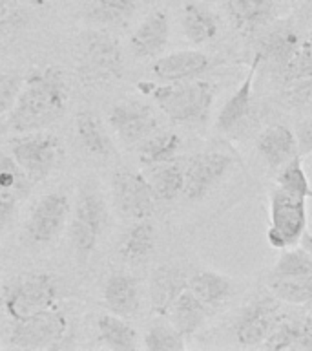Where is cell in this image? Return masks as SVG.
Returning <instances> with one entry per match:
<instances>
[{
  "mask_svg": "<svg viewBox=\"0 0 312 351\" xmlns=\"http://www.w3.org/2000/svg\"><path fill=\"white\" fill-rule=\"evenodd\" d=\"M68 106V86L59 66L33 70L24 79L21 95L5 117V130L15 134L40 132L59 121Z\"/></svg>",
  "mask_w": 312,
  "mask_h": 351,
  "instance_id": "6da1fadb",
  "label": "cell"
},
{
  "mask_svg": "<svg viewBox=\"0 0 312 351\" xmlns=\"http://www.w3.org/2000/svg\"><path fill=\"white\" fill-rule=\"evenodd\" d=\"M137 90L152 99L159 110L177 125L203 123L210 114L216 99V84L201 79L164 82V84L141 81L137 82Z\"/></svg>",
  "mask_w": 312,
  "mask_h": 351,
  "instance_id": "7a4b0ae2",
  "label": "cell"
},
{
  "mask_svg": "<svg viewBox=\"0 0 312 351\" xmlns=\"http://www.w3.org/2000/svg\"><path fill=\"white\" fill-rule=\"evenodd\" d=\"M125 59L119 40L108 32H84L77 43V73L88 84L120 79Z\"/></svg>",
  "mask_w": 312,
  "mask_h": 351,
  "instance_id": "3957f363",
  "label": "cell"
},
{
  "mask_svg": "<svg viewBox=\"0 0 312 351\" xmlns=\"http://www.w3.org/2000/svg\"><path fill=\"white\" fill-rule=\"evenodd\" d=\"M2 302L13 320H24L57 307V282L48 273L22 274L5 285Z\"/></svg>",
  "mask_w": 312,
  "mask_h": 351,
  "instance_id": "277c9868",
  "label": "cell"
},
{
  "mask_svg": "<svg viewBox=\"0 0 312 351\" xmlns=\"http://www.w3.org/2000/svg\"><path fill=\"white\" fill-rule=\"evenodd\" d=\"M270 225L267 229L268 245L276 251H285L298 245L307 230V199L292 196L276 186L268 197Z\"/></svg>",
  "mask_w": 312,
  "mask_h": 351,
  "instance_id": "5b68a950",
  "label": "cell"
},
{
  "mask_svg": "<svg viewBox=\"0 0 312 351\" xmlns=\"http://www.w3.org/2000/svg\"><path fill=\"white\" fill-rule=\"evenodd\" d=\"M106 223V205L95 189L82 186L75 197L73 213H71V243L75 249L79 262H88L92 252L97 247Z\"/></svg>",
  "mask_w": 312,
  "mask_h": 351,
  "instance_id": "8992f818",
  "label": "cell"
},
{
  "mask_svg": "<svg viewBox=\"0 0 312 351\" xmlns=\"http://www.w3.org/2000/svg\"><path fill=\"white\" fill-rule=\"evenodd\" d=\"M60 154L62 147L59 137L48 132L18 134L15 139H11V158L33 183L46 180L53 172L59 165Z\"/></svg>",
  "mask_w": 312,
  "mask_h": 351,
  "instance_id": "52a82bcc",
  "label": "cell"
},
{
  "mask_svg": "<svg viewBox=\"0 0 312 351\" xmlns=\"http://www.w3.org/2000/svg\"><path fill=\"white\" fill-rule=\"evenodd\" d=\"M68 320L64 313L51 307L24 320H15L8 342L16 350H51L64 339Z\"/></svg>",
  "mask_w": 312,
  "mask_h": 351,
  "instance_id": "ba28073f",
  "label": "cell"
},
{
  "mask_svg": "<svg viewBox=\"0 0 312 351\" xmlns=\"http://www.w3.org/2000/svg\"><path fill=\"white\" fill-rule=\"evenodd\" d=\"M234 158L223 150H207L188 159L185 165L183 196L188 202H201L229 176Z\"/></svg>",
  "mask_w": 312,
  "mask_h": 351,
  "instance_id": "9c48e42d",
  "label": "cell"
},
{
  "mask_svg": "<svg viewBox=\"0 0 312 351\" xmlns=\"http://www.w3.org/2000/svg\"><path fill=\"white\" fill-rule=\"evenodd\" d=\"M283 311L279 307V300L270 295H257L252 298L234 324V337L245 348H261V344L272 333L276 324L279 322Z\"/></svg>",
  "mask_w": 312,
  "mask_h": 351,
  "instance_id": "30bf717a",
  "label": "cell"
},
{
  "mask_svg": "<svg viewBox=\"0 0 312 351\" xmlns=\"http://www.w3.org/2000/svg\"><path fill=\"white\" fill-rule=\"evenodd\" d=\"M114 203L125 218L133 221L150 218L155 210V196L146 176L133 170H117L112 178Z\"/></svg>",
  "mask_w": 312,
  "mask_h": 351,
  "instance_id": "8fae6325",
  "label": "cell"
},
{
  "mask_svg": "<svg viewBox=\"0 0 312 351\" xmlns=\"http://www.w3.org/2000/svg\"><path fill=\"white\" fill-rule=\"evenodd\" d=\"M71 213L64 192H49L35 203L26 223L27 240L35 245H48L60 236Z\"/></svg>",
  "mask_w": 312,
  "mask_h": 351,
  "instance_id": "7c38bea8",
  "label": "cell"
},
{
  "mask_svg": "<svg viewBox=\"0 0 312 351\" xmlns=\"http://www.w3.org/2000/svg\"><path fill=\"white\" fill-rule=\"evenodd\" d=\"M108 123L119 141L128 147L139 145L159 128L155 110L141 101H122L114 104L108 112Z\"/></svg>",
  "mask_w": 312,
  "mask_h": 351,
  "instance_id": "4fadbf2b",
  "label": "cell"
},
{
  "mask_svg": "<svg viewBox=\"0 0 312 351\" xmlns=\"http://www.w3.org/2000/svg\"><path fill=\"white\" fill-rule=\"evenodd\" d=\"M212 68V60L199 49H179L153 60L152 71L159 81L177 82L197 79Z\"/></svg>",
  "mask_w": 312,
  "mask_h": 351,
  "instance_id": "5bb4252c",
  "label": "cell"
},
{
  "mask_svg": "<svg viewBox=\"0 0 312 351\" xmlns=\"http://www.w3.org/2000/svg\"><path fill=\"white\" fill-rule=\"evenodd\" d=\"M186 287H188V274L185 269L172 263L159 265L150 276V285H148L153 315L166 317L172 304Z\"/></svg>",
  "mask_w": 312,
  "mask_h": 351,
  "instance_id": "9a60e30c",
  "label": "cell"
},
{
  "mask_svg": "<svg viewBox=\"0 0 312 351\" xmlns=\"http://www.w3.org/2000/svg\"><path fill=\"white\" fill-rule=\"evenodd\" d=\"M261 348L270 351L312 350V317L283 313Z\"/></svg>",
  "mask_w": 312,
  "mask_h": 351,
  "instance_id": "2e32d148",
  "label": "cell"
},
{
  "mask_svg": "<svg viewBox=\"0 0 312 351\" xmlns=\"http://www.w3.org/2000/svg\"><path fill=\"white\" fill-rule=\"evenodd\" d=\"M170 40V19L163 10L152 11L130 35V49L137 59L161 55Z\"/></svg>",
  "mask_w": 312,
  "mask_h": 351,
  "instance_id": "e0dca14e",
  "label": "cell"
},
{
  "mask_svg": "<svg viewBox=\"0 0 312 351\" xmlns=\"http://www.w3.org/2000/svg\"><path fill=\"white\" fill-rule=\"evenodd\" d=\"M256 150L268 169L279 170L298 156V137L285 125H270L257 136Z\"/></svg>",
  "mask_w": 312,
  "mask_h": 351,
  "instance_id": "ac0fdd59",
  "label": "cell"
},
{
  "mask_svg": "<svg viewBox=\"0 0 312 351\" xmlns=\"http://www.w3.org/2000/svg\"><path fill=\"white\" fill-rule=\"evenodd\" d=\"M31 183L13 158L0 159V234L15 214L16 203L26 196Z\"/></svg>",
  "mask_w": 312,
  "mask_h": 351,
  "instance_id": "d6986e66",
  "label": "cell"
},
{
  "mask_svg": "<svg viewBox=\"0 0 312 351\" xmlns=\"http://www.w3.org/2000/svg\"><path fill=\"white\" fill-rule=\"evenodd\" d=\"M261 64V57L254 55L250 70L246 71L245 79L229 97V101L223 104V108L219 110L218 119H216V128L219 132H232L243 123L246 115L250 114L252 108V92H254V79H256L257 68Z\"/></svg>",
  "mask_w": 312,
  "mask_h": 351,
  "instance_id": "ffe728a7",
  "label": "cell"
},
{
  "mask_svg": "<svg viewBox=\"0 0 312 351\" xmlns=\"http://www.w3.org/2000/svg\"><path fill=\"white\" fill-rule=\"evenodd\" d=\"M103 298L109 311L125 318L133 317L141 306L139 284L131 274L125 271H115L106 278Z\"/></svg>",
  "mask_w": 312,
  "mask_h": 351,
  "instance_id": "44dd1931",
  "label": "cell"
},
{
  "mask_svg": "<svg viewBox=\"0 0 312 351\" xmlns=\"http://www.w3.org/2000/svg\"><path fill=\"white\" fill-rule=\"evenodd\" d=\"M230 19L235 27L245 33H254L272 24L278 15L279 0H224Z\"/></svg>",
  "mask_w": 312,
  "mask_h": 351,
  "instance_id": "7402d4cb",
  "label": "cell"
},
{
  "mask_svg": "<svg viewBox=\"0 0 312 351\" xmlns=\"http://www.w3.org/2000/svg\"><path fill=\"white\" fill-rule=\"evenodd\" d=\"M300 44V37L294 32V27L283 24V26L268 29L259 38V48L256 53L261 57V62L268 60L274 70L279 73L287 66V62L294 57Z\"/></svg>",
  "mask_w": 312,
  "mask_h": 351,
  "instance_id": "603a6c76",
  "label": "cell"
},
{
  "mask_svg": "<svg viewBox=\"0 0 312 351\" xmlns=\"http://www.w3.org/2000/svg\"><path fill=\"white\" fill-rule=\"evenodd\" d=\"M210 307H207L188 287H186L177 300L172 304L166 320L179 331L185 339H190L192 335H196L199 329L205 326L208 315H210Z\"/></svg>",
  "mask_w": 312,
  "mask_h": 351,
  "instance_id": "cb8c5ba5",
  "label": "cell"
},
{
  "mask_svg": "<svg viewBox=\"0 0 312 351\" xmlns=\"http://www.w3.org/2000/svg\"><path fill=\"white\" fill-rule=\"evenodd\" d=\"M152 186L153 196L157 202H174L183 196L185 189V165L174 158L164 163L146 167L142 172Z\"/></svg>",
  "mask_w": 312,
  "mask_h": 351,
  "instance_id": "d4e9b609",
  "label": "cell"
},
{
  "mask_svg": "<svg viewBox=\"0 0 312 351\" xmlns=\"http://www.w3.org/2000/svg\"><path fill=\"white\" fill-rule=\"evenodd\" d=\"M188 289L210 309H216L229 300L234 293V282L216 271H197L188 276Z\"/></svg>",
  "mask_w": 312,
  "mask_h": 351,
  "instance_id": "484cf974",
  "label": "cell"
},
{
  "mask_svg": "<svg viewBox=\"0 0 312 351\" xmlns=\"http://www.w3.org/2000/svg\"><path fill=\"white\" fill-rule=\"evenodd\" d=\"M75 132L82 150L95 158H106L114 152V145L108 132L97 115L90 110H82L75 115Z\"/></svg>",
  "mask_w": 312,
  "mask_h": 351,
  "instance_id": "4316f807",
  "label": "cell"
},
{
  "mask_svg": "<svg viewBox=\"0 0 312 351\" xmlns=\"http://www.w3.org/2000/svg\"><path fill=\"white\" fill-rule=\"evenodd\" d=\"M181 27L186 40L194 46H203L216 38L219 32L218 19L205 5L188 2L181 13Z\"/></svg>",
  "mask_w": 312,
  "mask_h": 351,
  "instance_id": "83f0119b",
  "label": "cell"
},
{
  "mask_svg": "<svg viewBox=\"0 0 312 351\" xmlns=\"http://www.w3.org/2000/svg\"><path fill=\"white\" fill-rule=\"evenodd\" d=\"M137 331L126 322L125 317L115 313L101 315L97 320L99 344L114 351H131L139 348Z\"/></svg>",
  "mask_w": 312,
  "mask_h": 351,
  "instance_id": "f1b7e54d",
  "label": "cell"
},
{
  "mask_svg": "<svg viewBox=\"0 0 312 351\" xmlns=\"http://www.w3.org/2000/svg\"><path fill=\"white\" fill-rule=\"evenodd\" d=\"M139 0H86L84 16L103 27L125 26L135 15Z\"/></svg>",
  "mask_w": 312,
  "mask_h": 351,
  "instance_id": "f546056e",
  "label": "cell"
},
{
  "mask_svg": "<svg viewBox=\"0 0 312 351\" xmlns=\"http://www.w3.org/2000/svg\"><path fill=\"white\" fill-rule=\"evenodd\" d=\"M181 143L183 141H181V136L177 132H153L152 136H148L144 141L137 145V158L144 169L152 167V165L164 163V161L177 158Z\"/></svg>",
  "mask_w": 312,
  "mask_h": 351,
  "instance_id": "4dcf8cb0",
  "label": "cell"
},
{
  "mask_svg": "<svg viewBox=\"0 0 312 351\" xmlns=\"http://www.w3.org/2000/svg\"><path fill=\"white\" fill-rule=\"evenodd\" d=\"M153 247H155V227L150 218L137 219L135 223L126 230L119 245V254L126 262L139 263L152 254Z\"/></svg>",
  "mask_w": 312,
  "mask_h": 351,
  "instance_id": "1f68e13d",
  "label": "cell"
},
{
  "mask_svg": "<svg viewBox=\"0 0 312 351\" xmlns=\"http://www.w3.org/2000/svg\"><path fill=\"white\" fill-rule=\"evenodd\" d=\"M268 291L279 302L298 307H312L311 276H274L268 282Z\"/></svg>",
  "mask_w": 312,
  "mask_h": 351,
  "instance_id": "d6a6232c",
  "label": "cell"
},
{
  "mask_svg": "<svg viewBox=\"0 0 312 351\" xmlns=\"http://www.w3.org/2000/svg\"><path fill=\"white\" fill-rule=\"evenodd\" d=\"M303 156H294L278 170L276 174V183L281 191L289 192L298 197H312L311 181L307 178L305 169H303Z\"/></svg>",
  "mask_w": 312,
  "mask_h": 351,
  "instance_id": "836d02e7",
  "label": "cell"
},
{
  "mask_svg": "<svg viewBox=\"0 0 312 351\" xmlns=\"http://www.w3.org/2000/svg\"><path fill=\"white\" fill-rule=\"evenodd\" d=\"M185 337L166 320L155 322L148 328L142 346L148 351H183L186 348Z\"/></svg>",
  "mask_w": 312,
  "mask_h": 351,
  "instance_id": "e575fe53",
  "label": "cell"
},
{
  "mask_svg": "<svg viewBox=\"0 0 312 351\" xmlns=\"http://www.w3.org/2000/svg\"><path fill=\"white\" fill-rule=\"evenodd\" d=\"M274 276H311L312 274V252L303 245H294L285 249L279 254Z\"/></svg>",
  "mask_w": 312,
  "mask_h": 351,
  "instance_id": "d590c367",
  "label": "cell"
},
{
  "mask_svg": "<svg viewBox=\"0 0 312 351\" xmlns=\"http://www.w3.org/2000/svg\"><path fill=\"white\" fill-rule=\"evenodd\" d=\"M279 81L285 84L301 81L307 77H312V38H307L305 43L300 44V48L294 57L287 62L283 70L279 71Z\"/></svg>",
  "mask_w": 312,
  "mask_h": 351,
  "instance_id": "8d00e7d4",
  "label": "cell"
},
{
  "mask_svg": "<svg viewBox=\"0 0 312 351\" xmlns=\"http://www.w3.org/2000/svg\"><path fill=\"white\" fill-rule=\"evenodd\" d=\"M281 99L296 110H312V77L285 84Z\"/></svg>",
  "mask_w": 312,
  "mask_h": 351,
  "instance_id": "74e56055",
  "label": "cell"
},
{
  "mask_svg": "<svg viewBox=\"0 0 312 351\" xmlns=\"http://www.w3.org/2000/svg\"><path fill=\"white\" fill-rule=\"evenodd\" d=\"M22 84L24 81L21 77L13 75V73H4L2 81H0V117L8 115L13 110L16 99L21 95Z\"/></svg>",
  "mask_w": 312,
  "mask_h": 351,
  "instance_id": "f35d334b",
  "label": "cell"
},
{
  "mask_svg": "<svg viewBox=\"0 0 312 351\" xmlns=\"http://www.w3.org/2000/svg\"><path fill=\"white\" fill-rule=\"evenodd\" d=\"M296 137H298V152H300V156L312 154V115L298 125Z\"/></svg>",
  "mask_w": 312,
  "mask_h": 351,
  "instance_id": "ab89813d",
  "label": "cell"
},
{
  "mask_svg": "<svg viewBox=\"0 0 312 351\" xmlns=\"http://www.w3.org/2000/svg\"><path fill=\"white\" fill-rule=\"evenodd\" d=\"M300 243L305 247L307 251L312 252V232H307V230H305V234H303V238H301Z\"/></svg>",
  "mask_w": 312,
  "mask_h": 351,
  "instance_id": "60d3db41",
  "label": "cell"
},
{
  "mask_svg": "<svg viewBox=\"0 0 312 351\" xmlns=\"http://www.w3.org/2000/svg\"><path fill=\"white\" fill-rule=\"evenodd\" d=\"M15 2H18V4L31 5V8H38V5L46 4V0H15Z\"/></svg>",
  "mask_w": 312,
  "mask_h": 351,
  "instance_id": "b9f144b4",
  "label": "cell"
},
{
  "mask_svg": "<svg viewBox=\"0 0 312 351\" xmlns=\"http://www.w3.org/2000/svg\"><path fill=\"white\" fill-rule=\"evenodd\" d=\"M2 77H4V71H0V81H2Z\"/></svg>",
  "mask_w": 312,
  "mask_h": 351,
  "instance_id": "7bdbcfd3",
  "label": "cell"
},
{
  "mask_svg": "<svg viewBox=\"0 0 312 351\" xmlns=\"http://www.w3.org/2000/svg\"><path fill=\"white\" fill-rule=\"evenodd\" d=\"M0 348H2V344H0Z\"/></svg>",
  "mask_w": 312,
  "mask_h": 351,
  "instance_id": "ee69618b",
  "label": "cell"
}]
</instances>
